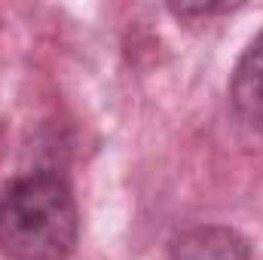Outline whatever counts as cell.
Masks as SVG:
<instances>
[{"instance_id":"obj_1","label":"cell","mask_w":263,"mask_h":260,"mask_svg":"<svg viewBox=\"0 0 263 260\" xmlns=\"http://www.w3.org/2000/svg\"><path fill=\"white\" fill-rule=\"evenodd\" d=\"M80 239L73 187L52 169L28 172L0 193V251L12 260H67Z\"/></svg>"},{"instance_id":"obj_2","label":"cell","mask_w":263,"mask_h":260,"mask_svg":"<svg viewBox=\"0 0 263 260\" xmlns=\"http://www.w3.org/2000/svg\"><path fill=\"white\" fill-rule=\"evenodd\" d=\"M168 260H251V242L223 224H199L168 242Z\"/></svg>"},{"instance_id":"obj_3","label":"cell","mask_w":263,"mask_h":260,"mask_svg":"<svg viewBox=\"0 0 263 260\" xmlns=\"http://www.w3.org/2000/svg\"><path fill=\"white\" fill-rule=\"evenodd\" d=\"M230 104L236 117L263 132V31L248 43L230 77Z\"/></svg>"},{"instance_id":"obj_4","label":"cell","mask_w":263,"mask_h":260,"mask_svg":"<svg viewBox=\"0 0 263 260\" xmlns=\"http://www.w3.org/2000/svg\"><path fill=\"white\" fill-rule=\"evenodd\" d=\"M175 15H181V18H208V15H220V12H233V9H239V6H230V3H196V6H187V3H181V6H168Z\"/></svg>"}]
</instances>
